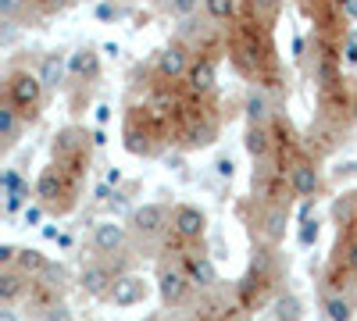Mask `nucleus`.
<instances>
[{"label":"nucleus","instance_id":"nucleus-30","mask_svg":"<svg viewBox=\"0 0 357 321\" xmlns=\"http://www.w3.org/2000/svg\"><path fill=\"white\" fill-rule=\"evenodd\" d=\"M40 321H75V314H72V307L65 300H57V304L40 311Z\"/></svg>","mask_w":357,"mask_h":321},{"label":"nucleus","instance_id":"nucleus-34","mask_svg":"<svg viewBox=\"0 0 357 321\" xmlns=\"http://www.w3.org/2000/svg\"><path fill=\"white\" fill-rule=\"evenodd\" d=\"M72 0H29V8L40 11V15H54V11H65Z\"/></svg>","mask_w":357,"mask_h":321},{"label":"nucleus","instance_id":"nucleus-2","mask_svg":"<svg viewBox=\"0 0 357 321\" xmlns=\"http://www.w3.org/2000/svg\"><path fill=\"white\" fill-rule=\"evenodd\" d=\"M36 200L57 218H65L68 211H75L79 203V189H82V168H68L50 161L40 175H36Z\"/></svg>","mask_w":357,"mask_h":321},{"label":"nucleus","instance_id":"nucleus-16","mask_svg":"<svg viewBox=\"0 0 357 321\" xmlns=\"http://www.w3.org/2000/svg\"><path fill=\"white\" fill-rule=\"evenodd\" d=\"M275 114H279V111H275L272 97H268V90H261V86H250L247 97H243V118H247V125H272Z\"/></svg>","mask_w":357,"mask_h":321},{"label":"nucleus","instance_id":"nucleus-42","mask_svg":"<svg viewBox=\"0 0 357 321\" xmlns=\"http://www.w3.org/2000/svg\"><path fill=\"white\" fill-rule=\"evenodd\" d=\"M104 182H111V186L118 189V186H122V171H118V168H111V171H107V179H104Z\"/></svg>","mask_w":357,"mask_h":321},{"label":"nucleus","instance_id":"nucleus-13","mask_svg":"<svg viewBox=\"0 0 357 321\" xmlns=\"http://www.w3.org/2000/svg\"><path fill=\"white\" fill-rule=\"evenodd\" d=\"M190 65H193V47L178 43V40L168 43V47H161L158 57H154V72H158L161 82H178V79H186Z\"/></svg>","mask_w":357,"mask_h":321},{"label":"nucleus","instance_id":"nucleus-26","mask_svg":"<svg viewBox=\"0 0 357 321\" xmlns=\"http://www.w3.org/2000/svg\"><path fill=\"white\" fill-rule=\"evenodd\" d=\"M204 11L211 22H232L236 18V0H204Z\"/></svg>","mask_w":357,"mask_h":321},{"label":"nucleus","instance_id":"nucleus-4","mask_svg":"<svg viewBox=\"0 0 357 321\" xmlns=\"http://www.w3.org/2000/svg\"><path fill=\"white\" fill-rule=\"evenodd\" d=\"M254 203V218H247V228H250V240L254 243H264V246H282L286 240V228H289V218H293V200H257L250 196Z\"/></svg>","mask_w":357,"mask_h":321},{"label":"nucleus","instance_id":"nucleus-33","mask_svg":"<svg viewBox=\"0 0 357 321\" xmlns=\"http://www.w3.org/2000/svg\"><path fill=\"white\" fill-rule=\"evenodd\" d=\"M22 11H29V0H0V18L15 22Z\"/></svg>","mask_w":357,"mask_h":321},{"label":"nucleus","instance_id":"nucleus-18","mask_svg":"<svg viewBox=\"0 0 357 321\" xmlns=\"http://www.w3.org/2000/svg\"><path fill=\"white\" fill-rule=\"evenodd\" d=\"M68 79V54L65 50H47L40 61V82L47 93H57Z\"/></svg>","mask_w":357,"mask_h":321},{"label":"nucleus","instance_id":"nucleus-32","mask_svg":"<svg viewBox=\"0 0 357 321\" xmlns=\"http://www.w3.org/2000/svg\"><path fill=\"white\" fill-rule=\"evenodd\" d=\"M29 179L22 175V168H4V175H0V189L4 193H15L18 186H25Z\"/></svg>","mask_w":357,"mask_h":321},{"label":"nucleus","instance_id":"nucleus-9","mask_svg":"<svg viewBox=\"0 0 357 321\" xmlns=\"http://www.w3.org/2000/svg\"><path fill=\"white\" fill-rule=\"evenodd\" d=\"M118 275H122V272H118L111 260L93 257V260H86L82 272H79V289H82L86 297H93V300H107L114 282H118Z\"/></svg>","mask_w":357,"mask_h":321},{"label":"nucleus","instance_id":"nucleus-28","mask_svg":"<svg viewBox=\"0 0 357 321\" xmlns=\"http://www.w3.org/2000/svg\"><path fill=\"white\" fill-rule=\"evenodd\" d=\"M129 8L122 4V0H97V8H93V15L100 18V22H118Z\"/></svg>","mask_w":357,"mask_h":321},{"label":"nucleus","instance_id":"nucleus-19","mask_svg":"<svg viewBox=\"0 0 357 321\" xmlns=\"http://www.w3.org/2000/svg\"><path fill=\"white\" fill-rule=\"evenodd\" d=\"M97 75H100V57H97V50L89 47V43L75 47V50L68 54V79H75V82H93Z\"/></svg>","mask_w":357,"mask_h":321},{"label":"nucleus","instance_id":"nucleus-31","mask_svg":"<svg viewBox=\"0 0 357 321\" xmlns=\"http://www.w3.org/2000/svg\"><path fill=\"white\" fill-rule=\"evenodd\" d=\"M318 232H321V228H318V218L301 221V232H296V243H301L304 250H307V246H314V243H318Z\"/></svg>","mask_w":357,"mask_h":321},{"label":"nucleus","instance_id":"nucleus-20","mask_svg":"<svg viewBox=\"0 0 357 321\" xmlns=\"http://www.w3.org/2000/svg\"><path fill=\"white\" fill-rule=\"evenodd\" d=\"M243 147H247V154H250L254 164L272 161L275 157V132H272V125H247Z\"/></svg>","mask_w":357,"mask_h":321},{"label":"nucleus","instance_id":"nucleus-23","mask_svg":"<svg viewBox=\"0 0 357 321\" xmlns=\"http://www.w3.org/2000/svg\"><path fill=\"white\" fill-rule=\"evenodd\" d=\"M15 268H18L22 275H29V279H40V275L50 268V257H47L43 250H36V246H22Z\"/></svg>","mask_w":357,"mask_h":321},{"label":"nucleus","instance_id":"nucleus-7","mask_svg":"<svg viewBox=\"0 0 357 321\" xmlns=\"http://www.w3.org/2000/svg\"><path fill=\"white\" fill-rule=\"evenodd\" d=\"M178 265H183V272L190 275L193 289H200V293H215L218 289V265L204 246H197V243L186 246L183 253H178Z\"/></svg>","mask_w":357,"mask_h":321},{"label":"nucleus","instance_id":"nucleus-5","mask_svg":"<svg viewBox=\"0 0 357 321\" xmlns=\"http://www.w3.org/2000/svg\"><path fill=\"white\" fill-rule=\"evenodd\" d=\"M129 232L136 240L143 243H158L165 240L172 232V208L161 200H151V203H139V208H132L129 214Z\"/></svg>","mask_w":357,"mask_h":321},{"label":"nucleus","instance_id":"nucleus-43","mask_svg":"<svg viewBox=\"0 0 357 321\" xmlns=\"http://www.w3.org/2000/svg\"><path fill=\"white\" fill-rule=\"evenodd\" d=\"M57 236H61V228H54V225H43V240L57 243Z\"/></svg>","mask_w":357,"mask_h":321},{"label":"nucleus","instance_id":"nucleus-24","mask_svg":"<svg viewBox=\"0 0 357 321\" xmlns=\"http://www.w3.org/2000/svg\"><path fill=\"white\" fill-rule=\"evenodd\" d=\"M272 318L275 321H304V300L282 289V293L275 297V304H272Z\"/></svg>","mask_w":357,"mask_h":321},{"label":"nucleus","instance_id":"nucleus-10","mask_svg":"<svg viewBox=\"0 0 357 321\" xmlns=\"http://www.w3.org/2000/svg\"><path fill=\"white\" fill-rule=\"evenodd\" d=\"M129 225L126 221H118V218H104V221H97L93 225V232H89V246H93V253L97 257H104V260H111L114 253H126V246H129Z\"/></svg>","mask_w":357,"mask_h":321},{"label":"nucleus","instance_id":"nucleus-39","mask_svg":"<svg viewBox=\"0 0 357 321\" xmlns=\"http://www.w3.org/2000/svg\"><path fill=\"white\" fill-rule=\"evenodd\" d=\"M0 321H22L18 307L15 304H0Z\"/></svg>","mask_w":357,"mask_h":321},{"label":"nucleus","instance_id":"nucleus-37","mask_svg":"<svg viewBox=\"0 0 357 321\" xmlns=\"http://www.w3.org/2000/svg\"><path fill=\"white\" fill-rule=\"evenodd\" d=\"M215 175H218V179H232V175H236L232 157H218V161H215Z\"/></svg>","mask_w":357,"mask_h":321},{"label":"nucleus","instance_id":"nucleus-12","mask_svg":"<svg viewBox=\"0 0 357 321\" xmlns=\"http://www.w3.org/2000/svg\"><path fill=\"white\" fill-rule=\"evenodd\" d=\"M286 189L293 200H318L321 196V168L314 157H301L289 175H286Z\"/></svg>","mask_w":357,"mask_h":321},{"label":"nucleus","instance_id":"nucleus-29","mask_svg":"<svg viewBox=\"0 0 357 321\" xmlns=\"http://www.w3.org/2000/svg\"><path fill=\"white\" fill-rule=\"evenodd\" d=\"M47 214H50V211L43 208V203H40V200H33V203L25 208V214H22V225H25V228H43Z\"/></svg>","mask_w":357,"mask_h":321},{"label":"nucleus","instance_id":"nucleus-27","mask_svg":"<svg viewBox=\"0 0 357 321\" xmlns=\"http://www.w3.org/2000/svg\"><path fill=\"white\" fill-rule=\"evenodd\" d=\"M200 4H204V0H168V4H165V11H168L172 18H178V22H183V18H193V15H200Z\"/></svg>","mask_w":357,"mask_h":321},{"label":"nucleus","instance_id":"nucleus-17","mask_svg":"<svg viewBox=\"0 0 357 321\" xmlns=\"http://www.w3.org/2000/svg\"><path fill=\"white\" fill-rule=\"evenodd\" d=\"M33 285H36V279H29V275H22L18 268H0V304H22V300H29L33 297Z\"/></svg>","mask_w":357,"mask_h":321},{"label":"nucleus","instance_id":"nucleus-45","mask_svg":"<svg viewBox=\"0 0 357 321\" xmlns=\"http://www.w3.org/2000/svg\"><path fill=\"white\" fill-rule=\"evenodd\" d=\"M57 246H65V250L72 246V236H68V232H61V236H57Z\"/></svg>","mask_w":357,"mask_h":321},{"label":"nucleus","instance_id":"nucleus-6","mask_svg":"<svg viewBox=\"0 0 357 321\" xmlns=\"http://www.w3.org/2000/svg\"><path fill=\"white\" fill-rule=\"evenodd\" d=\"M89 143H93V136H89L82 125H65L57 129L54 139H50V154L57 164H68V168H82L89 164Z\"/></svg>","mask_w":357,"mask_h":321},{"label":"nucleus","instance_id":"nucleus-1","mask_svg":"<svg viewBox=\"0 0 357 321\" xmlns=\"http://www.w3.org/2000/svg\"><path fill=\"white\" fill-rule=\"evenodd\" d=\"M279 279H282V257H279V246L254 243L247 275L232 285L240 311H257V307H264V304H275V297L282 293V289H279Z\"/></svg>","mask_w":357,"mask_h":321},{"label":"nucleus","instance_id":"nucleus-3","mask_svg":"<svg viewBox=\"0 0 357 321\" xmlns=\"http://www.w3.org/2000/svg\"><path fill=\"white\" fill-rule=\"evenodd\" d=\"M43 82H40V72H29L22 65H8V75H4V100L22 114L25 125H36L40 114H43Z\"/></svg>","mask_w":357,"mask_h":321},{"label":"nucleus","instance_id":"nucleus-44","mask_svg":"<svg viewBox=\"0 0 357 321\" xmlns=\"http://www.w3.org/2000/svg\"><path fill=\"white\" fill-rule=\"evenodd\" d=\"M104 143H107V136H104V129H97L93 132V147H104Z\"/></svg>","mask_w":357,"mask_h":321},{"label":"nucleus","instance_id":"nucleus-40","mask_svg":"<svg viewBox=\"0 0 357 321\" xmlns=\"http://www.w3.org/2000/svg\"><path fill=\"white\" fill-rule=\"evenodd\" d=\"M107 122H111V107L100 104V107H97V125H107Z\"/></svg>","mask_w":357,"mask_h":321},{"label":"nucleus","instance_id":"nucleus-35","mask_svg":"<svg viewBox=\"0 0 357 321\" xmlns=\"http://www.w3.org/2000/svg\"><path fill=\"white\" fill-rule=\"evenodd\" d=\"M340 61H343L347 68H354V65H357V36H354V33L343 40V54H340Z\"/></svg>","mask_w":357,"mask_h":321},{"label":"nucleus","instance_id":"nucleus-11","mask_svg":"<svg viewBox=\"0 0 357 321\" xmlns=\"http://www.w3.org/2000/svg\"><path fill=\"white\" fill-rule=\"evenodd\" d=\"M172 236L183 246L200 243L207 236V214L197 208V203H175L172 208Z\"/></svg>","mask_w":357,"mask_h":321},{"label":"nucleus","instance_id":"nucleus-38","mask_svg":"<svg viewBox=\"0 0 357 321\" xmlns=\"http://www.w3.org/2000/svg\"><path fill=\"white\" fill-rule=\"evenodd\" d=\"M336 11H340L347 22H357V0H336Z\"/></svg>","mask_w":357,"mask_h":321},{"label":"nucleus","instance_id":"nucleus-8","mask_svg":"<svg viewBox=\"0 0 357 321\" xmlns=\"http://www.w3.org/2000/svg\"><path fill=\"white\" fill-rule=\"evenodd\" d=\"M190 293H193V282H190V275L183 272V265H172V260H161L158 265V297H161V304L172 311V307H183L186 300H190Z\"/></svg>","mask_w":357,"mask_h":321},{"label":"nucleus","instance_id":"nucleus-36","mask_svg":"<svg viewBox=\"0 0 357 321\" xmlns=\"http://www.w3.org/2000/svg\"><path fill=\"white\" fill-rule=\"evenodd\" d=\"M18 250H22V246H15V243H4V246H0V268H15Z\"/></svg>","mask_w":357,"mask_h":321},{"label":"nucleus","instance_id":"nucleus-46","mask_svg":"<svg viewBox=\"0 0 357 321\" xmlns=\"http://www.w3.org/2000/svg\"><path fill=\"white\" fill-rule=\"evenodd\" d=\"M146 4H168V0H146Z\"/></svg>","mask_w":357,"mask_h":321},{"label":"nucleus","instance_id":"nucleus-22","mask_svg":"<svg viewBox=\"0 0 357 321\" xmlns=\"http://www.w3.org/2000/svg\"><path fill=\"white\" fill-rule=\"evenodd\" d=\"M321 311H325V321H357V300H354V293H333V289H325Z\"/></svg>","mask_w":357,"mask_h":321},{"label":"nucleus","instance_id":"nucleus-25","mask_svg":"<svg viewBox=\"0 0 357 321\" xmlns=\"http://www.w3.org/2000/svg\"><path fill=\"white\" fill-rule=\"evenodd\" d=\"M250 15L264 29H272L279 22V15H282V0H250Z\"/></svg>","mask_w":357,"mask_h":321},{"label":"nucleus","instance_id":"nucleus-14","mask_svg":"<svg viewBox=\"0 0 357 321\" xmlns=\"http://www.w3.org/2000/svg\"><path fill=\"white\" fill-rule=\"evenodd\" d=\"M146 297H151V282H146L143 275H136V272H122L118 282H114V289H111L107 304L118 307V311H129V307H139Z\"/></svg>","mask_w":357,"mask_h":321},{"label":"nucleus","instance_id":"nucleus-41","mask_svg":"<svg viewBox=\"0 0 357 321\" xmlns=\"http://www.w3.org/2000/svg\"><path fill=\"white\" fill-rule=\"evenodd\" d=\"M293 57H296V61H304V36L293 40Z\"/></svg>","mask_w":357,"mask_h":321},{"label":"nucleus","instance_id":"nucleus-15","mask_svg":"<svg viewBox=\"0 0 357 321\" xmlns=\"http://www.w3.org/2000/svg\"><path fill=\"white\" fill-rule=\"evenodd\" d=\"M183 82H186V93L190 97H200V100L211 97L215 93V82H218V61H215L211 54H197Z\"/></svg>","mask_w":357,"mask_h":321},{"label":"nucleus","instance_id":"nucleus-21","mask_svg":"<svg viewBox=\"0 0 357 321\" xmlns=\"http://www.w3.org/2000/svg\"><path fill=\"white\" fill-rule=\"evenodd\" d=\"M22 114L8 104V100H0V154H11L18 143H22Z\"/></svg>","mask_w":357,"mask_h":321}]
</instances>
